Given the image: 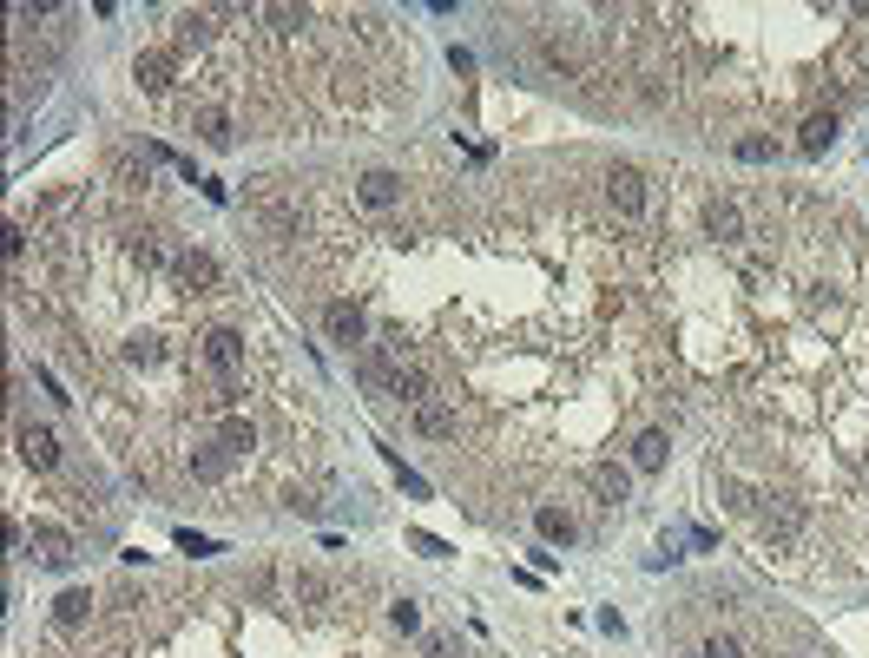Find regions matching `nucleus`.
Returning <instances> with one entry per match:
<instances>
[{
  "instance_id": "nucleus-2",
  "label": "nucleus",
  "mask_w": 869,
  "mask_h": 658,
  "mask_svg": "<svg viewBox=\"0 0 869 658\" xmlns=\"http://www.w3.org/2000/svg\"><path fill=\"white\" fill-rule=\"evenodd\" d=\"M540 53H547L553 73L567 79H586L593 73V53H586V27L573 14H547V27H540Z\"/></svg>"
},
{
  "instance_id": "nucleus-14",
  "label": "nucleus",
  "mask_w": 869,
  "mask_h": 658,
  "mask_svg": "<svg viewBox=\"0 0 869 658\" xmlns=\"http://www.w3.org/2000/svg\"><path fill=\"white\" fill-rule=\"evenodd\" d=\"M86 619H93V593H86V586H73V593L53 599V626H60V632H79Z\"/></svg>"
},
{
  "instance_id": "nucleus-20",
  "label": "nucleus",
  "mask_w": 869,
  "mask_h": 658,
  "mask_svg": "<svg viewBox=\"0 0 869 658\" xmlns=\"http://www.w3.org/2000/svg\"><path fill=\"white\" fill-rule=\"evenodd\" d=\"M389 619H395V632H415V626H422V619H415V606H409V599H395V606H389Z\"/></svg>"
},
{
  "instance_id": "nucleus-13",
  "label": "nucleus",
  "mask_w": 869,
  "mask_h": 658,
  "mask_svg": "<svg viewBox=\"0 0 869 658\" xmlns=\"http://www.w3.org/2000/svg\"><path fill=\"white\" fill-rule=\"evenodd\" d=\"M14 540H27V553H33V560H40V566H73V533H66V527H53V520H33V533H20L14 527Z\"/></svg>"
},
{
  "instance_id": "nucleus-21",
  "label": "nucleus",
  "mask_w": 869,
  "mask_h": 658,
  "mask_svg": "<svg viewBox=\"0 0 869 658\" xmlns=\"http://www.w3.org/2000/svg\"><path fill=\"white\" fill-rule=\"evenodd\" d=\"M698 658H738V645H731V639H705V645H698Z\"/></svg>"
},
{
  "instance_id": "nucleus-15",
  "label": "nucleus",
  "mask_w": 869,
  "mask_h": 658,
  "mask_svg": "<svg viewBox=\"0 0 869 658\" xmlns=\"http://www.w3.org/2000/svg\"><path fill=\"white\" fill-rule=\"evenodd\" d=\"M837 139V112H804V126H797V152H823V145Z\"/></svg>"
},
{
  "instance_id": "nucleus-19",
  "label": "nucleus",
  "mask_w": 869,
  "mask_h": 658,
  "mask_svg": "<svg viewBox=\"0 0 869 658\" xmlns=\"http://www.w3.org/2000/svg\"><path fill=\"white\" fill-rule=\"evenodd\" d=\"M731 152L744 158V165H764V158H777V139H764V132H751V139H738Z\"/></svg>"
},
{
  "instance_id": "nucleus-3",
  "label": "nucleus",
  "mask_w": 869,
  "mask_h": 658,
  "mask_svg": "<svg viewBox=\"0 0 869 658\" xmlns=\"http://www.w3.org/2000/svg\"><path fill=\"white\" fill-rule=\"evenodd\" d=\"M284 573H290V606H297L303 619H336L343 586H336L323 566H284Z\"/></svg>"
},
{
  "instance_id": "nucleus-1",
  "label": "nucleus",
  "mask_w": 869,
  "mask_h": 658,
  "mask_svg": "<svg viewBox=\"0 0 869 658\" xmlns=\"http://www.w3.org/2000/svg\"><path fill=\"white\" fill-rule=\"evenodd\" d=\"M823 93H830V112L856 106V99L869 93V40H863V33H850V40L830 53V66H823Z\"/></svg>"
},
{
  "instance_id": "nucleus-22",
  "label": "nucleus",
  "mask_w": 869,
  "mask_h": 658,
  "mask_svg": "<svg viewBox=\"0 0 869 658\" xmlns=\"http://www.w3.org/2000/svg\"><path fill=\"white\" fill-rule=\"evenodd\" d=\"M409 540H415V553H428V560H442V553H448L442 540H435V533H409Z\"/></svg>"
},
{
  "instance_id": "nucleus-16",
  "label": "nucleus",
  "mask_w": 869,
  "mask_h": 658,
  "mask_svg": "<svg viewBox=\"0 0 869 658\" xmlns=\"http://www.w3.org/2000/svg\"><path fill=\"white\" fill-rule=\"evenodd\" d=\"M665 455H672L665 428H646V435L632 441V468H639V474H659V468H665Z\"/></svg>"
},
{
  "instance_id": "nucleus-8",
  "label": "nucleus",
  "mask_w": 869,
  "mask_h": 658,
  "mask_svg": "<svg viewBox=\"0 0 869 658\" xmlns=\"http://www.w3.org/2000/svg\"><path fill=\"white\" fill-rule=\"evenodd\" d=\"M172 283H185V290H205V297H218V290H224V264L205 251V244H178V257H172Z\"/></svg>"
},
{
  "instance_id": "nucleus-9",
  "label": "nucleus",
  "mask_w": 869,
  "mask_h": 658,
  "mask_svg": "<svg viewBox=\"0 0 869 658\" xmlns=\"http://www.w3.org/2000/svg\"><path fill=\"white\" fill-rule=\"evenodd\" d=\"M409 428H415V435H428V441H448V448H455V441H461V408H455V395H428V402H415L409 408Z\"/></svg>"
},
{
  "instance_id": "nucleus-17",
  "label": "nucleus",
  "mask_w": 869,
  "mask_h": 658,
  "mask_svg": "<svg viewBox=\"0 0 869 658\" xmlns=\"http://www.w3.org/2000/svg\"><path fill=\"white\" fill-rule=\"evenodd\" d=\"M534 527L547 533V540H560V547H567V540H580V514H573V507H540Z\"/></svg>"
},
{
  "instance_id": "nucleus-6",
  "label": "nucleus",
  "mask_w": 869,
  "mask_h": 658,
  "mask_svg": "<svg viewBox=\"0 0 869 658\" xmlns=\"http://www.w3.org/2000/svg\"><path fill=\"white\" fill-rule=\"evenodd\" d=\"M758 533H764V547H790V540H804V501H797V494H771V487H764L758 494Z\"/></svg>"
},
{
  "instance_id": "nucleus-10",
  "label": "nucleus",
  "mask_w": 869,
  "mask_h": 658,
  "mask_svg": "<svg viewBox=\"0 0 869 658\" xmlns=\"http://www.w3.org/2000/svg\"><path fill=\"white\" fill-rule=\"evenodd\" d=\"M705 237H718V244H751V211H744V198H731V191L705 198Z\"/></svg>"
},
{
  "instance_id": "nucleus-11",
  "label": "nucleus",
  "mask_w": 869,
  "mask_h": 658,
  "mask_svg": "<svg viewBox=\"0 0 869 658\" xmlns=\"http://www.w3.org/2000/svg\"><path fill=\"white\" fill-rule=\"evenodd\" d=\"M14 448H20V461H27L33 474L60 468V435H53L47 422H27V415H20V422H14Z\"/></svg>"
},
{
  "instance_id": "nucleus-7",
  "label": "nucleus",
  "mask_w": 869,
  "mask_h": 658,
  "mask_svg": "<svg viewBox=\"0 0 869 658\" xmlns=\"http://www.w3.org/2000/svg\"><path fill=\"white\" fill-rule=\"evenodd\" d=\"M178 66H185V53H178L172 40H158V47H145L139 60H132V79H139V93L165 99V93H172V79H185Z\"/></svg>"
},
{
  "instance_id": "nucleus-12",
  "label": "nucleus",
  "mask_w": 869,
  "mask_h": 658,
  "mask_svg": "<svg viewBox=\"0 0 869 658\" xmlns=\"http://www.w3.org/2000/svg\"><path fill=\"white\" fill-rule=\"evenodd\" d=\"M402 191L409 185H402V172H389V165H369V172L356 178V204H363L369 218H389L395 204H402Z\"/></svg>"
},
{
  "instance_id": "nucleus-18",
  "label": "nucleus",
  "mask_w": 869,
  "mask_h": 658,
  "mask_svg": "<svg viewBox=\"0 0 869 658\" xmlns=\"http://www.w3.org/2000/svg\"><path fill=\"white\" fill-rule=\"evenodd\" d=\"M626 468H613V461H600V468H593V494H600V507H619L626 501Z\"/></svg>"
},
{
  "instance_id": "nucleus-4",
  "label": "nucleus",
  "mask_w": 869,
  "mask_h": 658,
  "mask_svg": "<svg viewBox=\"0 0 869 658\" xmlns=\"http://www.w3.org/2000/svg\"><path fill=\"white\" fill-rule=\"evenodd\" d=\"M600 185H606V204H613L626 224H646L652 218V185H646V172H639V165H626V158H619V165H606Z\"/></svg>"
},
{
  "instance_id": "nucleus-5",
  "label": "nucleus",
  "mask_w": 869,
  "mask_h": 658,
  "mask_svg": "<svg viewBox=\"0 0 869 658\" xmlns=\"http://www.w3.org/2000/svg\"><path fill=\"white\" fill-rule=\"evenodd\" d=\"M323 336H330V343H343L349 356H356V349H369L376 343V323H369V310L356 297H323Z\"/></svg>"
}]
</instances>
